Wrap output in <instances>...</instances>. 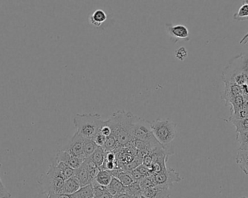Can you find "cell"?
I'll use <instances>...</instances> for the list:
<instances>
[{
	"label": "cell",
	"mask_w": 248,
	"mask_h": 198,
	"mask_svg": "<svg viewBox=\"0 0 248 198\" xmlns=\"http://www.w3.org/2000/svg\"><path fill=\"white\" fill-rule=\"evenodd\" d=\"M134 117V115L131 112L119 110L106 121L111 129L112 135L123 148L128 146L134 139L132 137Z\"/></svg>",
	"instance_id": "6da1fadb"
},
{
	"label": "cell",
	"mask_w": 248,
	"mask_h": 198,
	"mask_svg": "<svg viewBox=\"0 0 248 198\" xmlns=\"http://www.w3.org/2000/svg\"><path fill=\"white\" fill-rule=\"evenodd\" d=\"M73 122L77 133L84 139H93L100 132L106 121L98 113H84L76 115Z\"/></svg>",
	"instance_id": "7a4b0ae2"
},
{
	"label": "cell",
	"mask_w": 248,
	"mask_h": 198,
	"mask_svg": "<svg viewBox=\"0 0 248 198\" xmlns=\"http://www.w3.org/2000/svg\"><path fill=\"white\" fill-rule=\"evenodd\" d=\"M64 183L65 180L53 163L51 164L48 171L42 174L38 180V184L40 186L42 193L49 196H61Z\"/></svg>",
	"instance_id": "3957f363"
},
{
	"label": "cell",
	"mask_w": 248,
	"mask_h": 198,
	"mask_svg": "<svg viewBox=\"0 0 248 198\" xmlns=\"http://www.w3.org/2000/svg\"><path fill=\"white\" fill-rule=\"evenodd\" d=\"M150 126L156 140L163 146L170 145L176 138L177 124L169 119H157L150 122Z\"/></svg>",
	"instance_id": "277c9868"
},
{
	"label": "cell",
	"mask_w": 248,
	"mask_h": 198,
	"mask_svg": "<svg viewBox=\"0 0 248 198\" xmlns=\"http://www.w3.org/2000/svg\"><path fill=\"white\" fill-rule=\"evenodd\" d=\"M132 137L134 139L153 142L156 139L152 132L150 122L134 116L133 122Z\"/></svg>",
	"instance_id": "5b68a950"
},
{
	"label": "cell",
	"mask_w": 248,
	"mask_h": 198,
	"mask_svg": "<svg viewBox=\"0 0 248 198\" xmlns=\"http://www.w3.org/2000/svg\"><path fill=\"white\" fill-rule=\"evenodd\" d=\"M84 141H85V139L81 137L79 134L76 132L73 135L72 137L60 150L68 152L73 156L85 159L84 155Z\"/></svg>",
	"instance_id": "8992f818"
},
{
	"label": "cell",
	"mask_w": 248,
	"mask_h": 198,
	"mask_svg": "<svg viewBox=\"0 0 248 198\" xmlns=\"http://www.w3.org/2000/svg\"><path fill=\"white\" fill-rule=\"evenodd\" d=\"M155 185H164L171 187L174 183L182 181V178L179 173L173 168H166L159 174H153Z\"/></svg>",
	"instance_id": "52a82bcc"
},
{
	"label": "cell",
	"mask_w": 248,
	"mask_h": 198,
	"mask_svg": "<svg viewBox=\"0 0 248 198\" xmlns=\"http://www.w3.org/2000/svg\"><path fill=\"white\" fill-rule=\"evenodd\" d=\"M166 30L168 35L170 38V40L173 42H178V41H189V32L186 26L182 24L173 25L171 23H166Z\"/></svg>",
	"instance_id": "ba28073f"
},
{
	"label": "cell",
	"mask_w": 248,
	"mask_h": 198,
	"mask_svg": "<svg viewBox=\"0 0 248 198\" xmlns=\"http://www.w3.org/2000/svg\"><path fill=\"white\" fill-rule=\"evenodd\" d=\"M84 160L85 159H84V158L73 156L68 152L59 150L54 161H55V162L64 163V164L68 165V167L76 170L81 167V164L84 163Z\"/></svg>",
	"instance_id": "9c48e42d"
},
{
	"label": "cell",
	"mask_w": 248,
	"mask_h": 198,
	"mask_svg": "<svg viewBox=\"0 0 248 198\" xmlns=\"http://www.w3.org/2000/svg\"><path fill=\"white\" fill-rule=\"evenodd\" d=\"M170 187L164 185H155L142 191L147 198H168L170 195Z\"/></svg>",
	"instance_id": "30bf717a"
},
{
	"label": "cell",
	"mask_w": 248,
	"mask_h": 198,
	"mask_svg": "<svg viewBox=\"0 0 248 198\" xmlns=\"http://www.w3.org/2000/svg\"><path fill=\"white\" fill-rule=\"evenodd\" d=\"M81 187V184L79 180L74 175V177L65 180V183H64L62 195L68 196V195L73 194V193L78 191Z\"/></svg>",
	"instance_id": "8fae6325"
},
{
	"label": "cell",
	"mask_w": 248,
	"mask_h": 198,
	"mask_svg": "<svg viewBox=\"0 0 248 198\" xmlns=\"http://www.w3.org/2000/svg\"><path fill=\"white\" fill-rule=\"evenodd\" d=\"M110 172L111 173L113 177L119 180L125 187H128L130 184L134 183V180L128 174V171H124L122 168H117V169L113 170Z\"/></svg>",
	"instance_id": "7c38bea8"
},
{
	"label": "cell",
	"mask_w": 248,
	"mask_h": 198,
	"mask_svg": "<svg viewBox=\"0 0 248 198\" xmlns=\"http://www.w3.org/2000/svg\"><path fill=\"white\" fill-rule=\"evenodd\" d=\"M75 176L79 180L81 187L88 185V184H92V183H93L84 161L79 168L76 169Z\"/></svg>",
	"instance_id": "4fadbf2b"
},
{
	"label": "cell",
	"mask_w": 248,
	"mask_h": 198,
	"mask_svg": "<svg viewBox=\"0 0 248 198\" xmlns=\"http://www.w3.org/2000/svg\"><path fill=\"white\" fill-rule=\"evenodd\" d=\"M66 196L68 198H94L93 184L81 187L78 191Z\"/></svg>",
	"instance_id": "5bb4252c"
},
{
	"label": "cell",
	"mask_w": 248,
	"mask_h": 198,
	"mask_svg": "<svg viewBox=\"0 0 248 198\" xmlns=\"http://www.w3.org/2000/svg\"><path fill=\"white\" fill-rule=\"evenodd\" d=\"M236 162L240 167V169L248 175V151L238 149L237 151Z\"/></svg>",
	"instance_id": "9a60e30c"
},
{
	"label": "cell",
	"mask_w": 248,
	"mask_h": 198,
	"mask_svg": "<svg viewBox=\"0 0 248 198\" xmlns=\"http://www.w3.org/2000/svg\"><path fill=\"white\" fill-rule=\"evenodd\" d=\"M108 15L103 10H97L90 17V23L95 27H100L107 20Z\"/></svg>",
	"instance_id": "2e32d148"
},
{
	"label": "cell",
	"mask_w": 248,
	"mask_h": 198,
	"mask_svg": "<svg viewBox=\"0 0 248 198\" xmlns=\"http://www.w3.org/2000/svg\"><path fill=\"white\" fill-rule=\"evenodd\" d=\"M107 187L109 193L113 196V198L125 193V186H124V184L115 177H113L110 184Z\"/></svg>",
	"instance_id": "e0dca14e"
},
{
	"label": "cell",
	"mask_w": 248,
	"mask_h": 198,
	"mask_svg": "<svg viewBox=\"0 0 248 198\" xmlns=\"http://www.w3.org/2000/svg\"><path fill=\"white\" fill-rule=\"evenodd\" d=\"M106 152H105L103 148H101V147H97L94 153L89 158L91 160L92 162L100 170L102 166L104 164L105 160H106Z\"/></svg>",
	"instance_id": "ac0fdd59"
},
{
	"label": "cell",
	"mask_w": 248,
	"mask_h": 198,
	"mask_svg": "<svg viewBox=\"0 0 248 198\" xmlns=\"http://www.w3.org/2000/svg\"><path fill=\"white\" fill-rule=\"evenodd\" d=\"M52 163L57 166L65 181L75 175L76 170L68 167V165L64 164V163L55 162V161H53Z\"/></svg>",
	"instance_id": "d6986e66"
},
{
	"label": "cell",
	"mask_w": 248,
	"mask_h": 198,
	"mask_svg": "<svg viewBox=\"0 0 248 198\" xmlns=\"http://www.w3.org/2000/svg\"><path fill=\"white\" fill-rule=\"evenodd\" d=\"M92 184L94 188V198H113V196L109 193L107 187L100 185L94 180Z\"/></svg>",
	"instance_id": "ffe728a7"
},
{
	"label": "cell",
	"mask_w": 248,
	"mask_h": 198,
	"mask_svg": "<svg viewBox=\"0 0 248 198\" xmlns=\"http://www.w3.org/2000/svg\"><path fill=\"white\" fill-rule=\"evenodd\" d=\"M113 179L111 173L108 171H100L96 176L94 181L101 186L108 187Z\"/></svg>",
	"instance_id": "44dd1931"
},
{
	"label": "cell",
	"mask_w": 248,
	"mask_h": 198,
	"mask_svg": "<svg viewBox=\"0 0 248 198\" xmlns=\"http://www.w3.org/2000/svg\"><path fill=\"white\" fill-rule=\"evenodd\" d=\"M121 148H122V147L120 146L116 138L112 135L108 137L107 139H106V143H105L104 146L103 147V150H104L106 152H116Z\"/></svg>",
	"instance_id": "7402d4cb"
},
{
	"label": "cell",
	"mask_w": 248,
	"mask_h": 198,
	"mask_svg": "<svg viewBox=\"0 0 248 198\" xmlns=\"http://www.w3.org/2000/svg\"><path fill=\"white\" fill-rule=\"evenodd\" d=\"M97 145L93 139H85L84 143V158H88L92 156L97 148Z\"/></svg>",
	"instance_id": "603a6c76"
},
{
	"label": "cell",
	"mask_w": 248,
	"mask_h": 198,
	"mask_svg": "<svg viewBox=\"0 0 248 198\" xmlns=\"http://www.w3.org/2000/svg\"><path fill=\"white\" fill-rule=\"evenodd\" d=\"M125 193L129 195L132 198H135L140 195L142 194V190L138 182H134L128 187H125Z\"/></svg>",
	"instance_id": "cb8c5ba5"
},
{
	"label": "cell",
	"mask_w": 248,
	"mask_h": 198,
	"mask_svg": "<svg viewBox=\"0 0 248 198\" xmlns=\"http://www.w3.org/2000/svg\"><path fill=\"white\" fill-rule=\"evenodd\" d=\"M230 122L235 126L236 133L248 132V117L240 120H232Z\"/></svg>",
	"instance_id": "d4e9b609"
},
{
	"label": "cell",
	"mask_w": 248,
	"mask_h": 198,
	"mask_svg": "<svg viewBox=\"0 0 248 198\" xmlns=\"http://www.w3.org/2000/svg\"><path fill=\"white\" fill-rule=\"evenodd\" d=\"M234 19L237 20H248V0L243 3L238 12L234 15Z\"/></svg>",
	"instance_id": "484cf974"
},
{
	"label": "cell",
	"mask_w": 248,
	"mask_h": 198,
	"mask_svg": "<svg viewBox=\"0 0 248 198\" xmlns=\"http://www.w3.org/2000/svg\"><path fill=\"white\" fill-rule=\"evenodd\" d=\"M248 117V107H243L237 110L234 113L230 114V118L227 120H225L227 122H230L232 120H240V119H246Z\"/></svg>",
	"instance_id": "4316f807"
},
{
	"label": "cell",
	"mask_w": 248,
	"mask_h": 198,
	"mask_svg": "<svg viewBox=\"0 0 248 198\" xmlns=\"http://www.w3.org/2000/svg\"><path fill=\"white\" fill-rule=\"evenodd\" d=\"M237 142L240 144V149L248 148V132L244 133H237Z\"/></svg>",
	"instance_id": "83f0119b"
},
{
	"label": "cell",
	"mask_w": 248,
	"mask_h": 198,
	"mask_svg": "<svg viewBox=\"0 0 248 198\" xmlns=\"http://www.w3.org/2000/svg\"><path fill=\"white\" fill-rule=\"evenodd\" d=\"M175 53H176V58L180 61H185L188 56V51L185 46H181L179 49H176Z\"/></svg>",
	"instance_id": "f1b7e54d"
},
{
	"label": "cell",
	"mask_w": 248,
	"mask_h": 198,
	"mask_svg": "<svg viewBox=\"0 0 248 198\" xmlns=\"http://www.w3.org/2000/svg\"><path fill=\"white\" fill-rule=\"evenodd\" d=\"M106 139H107V137H106V136L102 135L100 132H98V133L93 137V140L95 142L97 146L103 148V147L104 146L105 143H106Z\"/></svg>",
	"instance_id": "f546056e"
},
{
	"label": "cell",
	"mask_w": 248,
	"mask_h": 198,
	"mask_svg": "<svg viewBox=\"0 0 248 198\" xmlns=\"http://www.w3.org/2000/svg\"><path fill=\"white\" fill-rule=\"evenodd\" d=\"M100 132L102 134V135L106 136V137H108L110 136V135H112L111 129H110V126L108 125L106 121V123H105L104 125H103V127H102L101 129H100Z\"/></svg>",
	"instance_id": "4dcf8cb0"
},
{
	"label": "cell",
	"mask_w": 248,
	"mask_h": 198,
	"mask_svg": "<svg viewBox=\"0 0 248 198\" xmlns=\"http://www.w3.org/2000/svg\"><path fill=\"white\" fill-rule=\"evenodd\" d=\"M35 198H61V196H49V195L41 192Z\"/></svg>",
	"instance_id": "1f68e13d"
},
{
	"label": "cell",
	"mask_w": 248,
	"mask_h": 198,
	"mask_svg": "<svg viewBox=\"0 0 248 198\" xmlns=\"http://www.w3.org/2000/svg\"><path fill=\"white\" fill-rule=\"evenodd\" d=\"M113 198H132L129 195L127 194V193H122V194L119 195V196H116Z\"/></svg>",
	"instance_id": "d6a6232c"
},
{
	"label": "cell",
	"mask_w": 248,
	"mask_h": 198,
	"mask_svg": "<svg viewBox=\"0 0 248 198\" xmlns=\"http://www.w3.org/2000/svg\"><path fill=\"white\" fill-rule=\"evenodd\" d=\"M135 198H147L145 197V196H144L143 194L140 195V196H137V197H136Z\"/></svg>",
	"instance_id": "836d02e7"
},
{
	"label": "cell",
	"mask_w": 248,
	"mask_h": 198,
	"mask_svg": "<svg viewBox=\"0 0 248 198\" xmlns=\"http://www.w3.org/2000/svg\"><path fill=\"white\" fill-rule=\"evenodd\" d=\"M248 198V197H242V198Z\"/></svg>",
	"instance_id": "e575fe53"
},
{
	"label": "cell",
	"mask_w": 248,
	"mask_h": 198,
	"mask_svg": "<svg viewBox=\"0 0 248 198\" xmlns=\"http://www.w3.org/2000/svg\"></svg>",
	"instance_id": "d590c367"
}]
</instances>
